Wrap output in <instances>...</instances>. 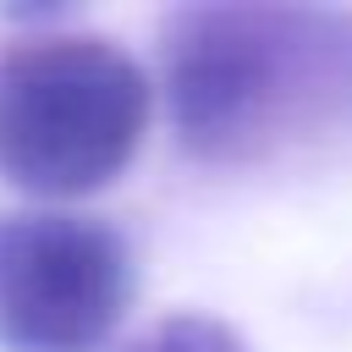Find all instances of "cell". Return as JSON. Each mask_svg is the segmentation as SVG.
<instances>
[{"mask_svg": "<svg viewBox=\"0 0 352 352\" xmlns=\"http://www.w3.org/2000/svg\"><path fill=\"white\" fill-rule=\"evenodd\" d=\"M170 132L198 165L242 170L352 132V11L176 6L160 16Z\"/></svg>", "mask_w": 352, "mask_h": 352, "instance_id": "6da1fadb", "label": "cell"}, {"mask_svg": "<svg viewBox=\"0 0 352 352\" xmlns=\"http://www.w3.org/2000/svg\"><path fill=\"white\" fill-rule=\"evenodd\" d=\"M154 88L99 33H33L0 50V176L33 198H88L143 148Z\"/></svg>", "mask_w": 352, "mask_h": 352, "instance_id": "7a4b0ae2", "label": "cell"}, {"mask_svg": "<svg viewBox=\"0 0 352 352\" xmlns=\"http://www.w3.org/2000/svg\"><path fill=\"white\" fill-rule=\"evenodd\" d=\"M132 297L138 264L110 220L0 209V352H104Z\"/></svg>", "mask_w": 352, "mask_h": 352, "instance_id": "3957f363", "label": "cell"}, {"mask_svg": "<svg viewBox=\"0 0 352 352\" xmlns=\"http://www.w3.org/2000/svg\"><path fill=\"white\" fill-rule=\"evenodd\" d=\"M121 352H248L242 336L220 319H204V314H165L154 319L143 336H132Z\"/></svg>", "mask_w": 352, "mask_h": 352, "instance_id": "277c9868", "label": "cell"}]
</instances>
